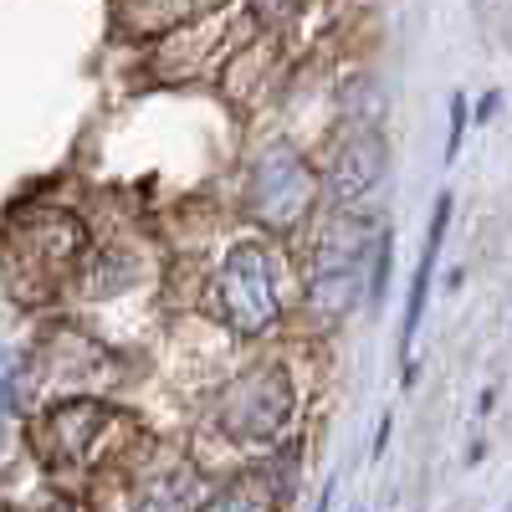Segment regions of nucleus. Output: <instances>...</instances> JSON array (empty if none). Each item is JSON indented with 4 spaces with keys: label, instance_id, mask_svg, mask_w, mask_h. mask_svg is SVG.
Segmentation results:
<instances>
[{
    "label": "nucleus",
    "instance_id": "nucleus-1",
    "mask_svg": "<svg viewBox=\"0 0 512 512\" xmlns=\"http://www.w3.org/2000/svg\"><path fill=\"white\" fill-rule=\"evenodd\" d=\"M216 313L231 333L241 338H256L267 333L277 318H282V303H277V277H272V262H267V246H236L221 272H216Z\"/></svg>",
    "mask_w": 512,
    "mask_h": 512
},
{
    "label": "nucleus",
    "instance_id": "nucleus-2",
    "mask_svg": "<svg viewBox=\"0 0 512 512\" xmlns=\"http://www.w3.org/2000/svg\"><path fill=\"white\" fill-rule=\"evenodd\" d=\"M313 169L308 159L297 154L292 144H267L262 154H256L251 164V190H246V205H251V216L282 231V226H297L308 216V205H313Z\"/></svg>",
    "mask_w": 512,
    "mask_h": 512
},
{
    "label": "nucleus",
    "instance_id": "nucleus-3",
    "mask_svg": "<svg viewBox=\"0 0 512 512\" xmlns=\"http://www.w3.org/2000/svg\"><path fill=\"white\" fill-rule=\"evenodd\" d=\"M292 415V384L282 369H246L221 395V425L241 441H272Z\"/></svg>",
    "mask_w": 512,
    "mask_h": 512
},
{
    "label": "nucleus",
    "instance_id": "nucleus-4",
    "mask_svg": "<svg viewBox=\"0 0 512 512\" xmlns=\"http://www.w3.org/2000/svg\"><path fill=\"white\" fill-rule=\"evenodd\" d=\"M384 169H390V144H384V134L379 128H354V134L333 149L323 180H328V195L338 205H354L384 180Z\"/></svg>",
    "mask_w": 512,
    "mask_h": 512
},
{
    "label": "nucleus",
    "instance_id": "nucleus-5",
    "mask_svg": "<svg viewBox=\"0 0 512 512\" xmlns=\"http://www.w3.org/2000/svg\"><path fill=\"white\" fill-rule=\"evenodd\" d=\"M446 226H451V195H436L431 231H425V251H420V267H415V277H410V303H405V323H400V359H405V364H410V349H415V333H420L425 303H431V272H436V256H441Z\"/></svg>",
    "mask_w": 512,
    "mask_h": 512
},
{
    "label": "nucleus",
    "instance_id": "nucleus-6",
    "mask_svg": "<svg viewBox=\"0 0 512 512\" xmlns=\"http://www.w3.org/2000/svg\"><path fill=\"white\" fill-rule=\"evenodd\" d=\"M98 425H103V410H98V405H88V400L62 405V410L52 415V446H57L67 461H77L82 451H88V441H93Z\"/></svg>",
    "mask_w": 512,
    "mask_h": 512
},
{
    "label": "nucleus",
    "instance_id": "nucleus-7",
    "mask_svg": "<svg viewBox=\"0 0 512 512\" xmlns=\"http://www.w3.org/2000/svg\"><path fill=\"white\" fill-rule=\"evenodd\" d=\"M200 512H272V492H267L262 477L241 472V477H226L216 492H210L200 502Z\"/></svg>",
    "mask_w": 512,
    "mask_h": 512
},
{
    "label": "nucleus",
    "instance_id": "nucleus-8",
    "mask_svg": "<svg viewBox=\"0 0 512 512\" xmlns=\"http://www.w3.org/2000/svg\"><path fill=\"white\" fill-rule=\"evenodd\" d=\"M390 231H379L374 241V256H369V303H384V292H390Z\"/></svg>",
    "mask_w": 512,
    "mask_h": 512
},
{
    "label": "nucleus",
    "instance_id": "nucleus-9",
    "mask_svg": "<svg viewBox=\"0 0 512 512\" xmlns=\"http://www.w3.org/2000/svg\"><path fill=\"white\" fill-rule=\"evenodd\" d=\"M472 128V108H466V93H451V134H446V159L461 154V139Z\"/></svg>",
    "mask_w": 512,
    "mask_h": 512
},
{
    "label": "nucleus",
    "instance_id": "nucleus-10",
    "mask_svg": "<svg viewBox=\"0 0 512 512\" xmlns=\"http://www.w3.org/2000/svg\"><path fill=\"white\" fill-rule=\"evenodd\" d=\"M297 6H303V0H251V11H256V16H262L267 26H277V21H287V16H292Z\"/></svg>",
    "mask_w": 512,
    "mask_h": 512
},
{
    "label": "nucleus",
    "instance_id": "nucleus-11",
    "mask_svg": "<svg viewBox=\"0 0 512 512\" xmlns=\"http://www.w3.org/2000/svg\"><path fill=\"white\" fill-rule=\"evenodd\" d=\"M390 431H395V420L384 415V420H379V431H374V456H384V446H390Z\"/></svg>",
    "mask_w": 512,
    "mask_h": 512
},
{
    "label": "nucleus",
    "instance_id": "nucleus-12",
    "mask_svg": "<svg viewBox=\"0 0 512 512\" xmlns=\"http://www.w3.org/2000/svg\"><path fill=\"white\" fill-rule=\"evenodd\" d=\"M497 108H502V93H487V98L477 103V123H487V118H492Z\"/></svg>",
    "mask_w": 512,
    "mask_h": 512
},
{
    "label": "nucleus",
    "instance_id": "nucleus-13",
    "mask_svg": "<svg viewBox=\"0 0 512 512\" xmlns=\"http://www.w3.org/2000/svg\"><path fill=\"white\" fill-rule=\"evenodd\" d=\"M333 492H338V482H328V487H323V497H318V512H328V507H333Z\"/></svg>",
    "mask_w": 512,
    "mask_h": 512
}]
</instances>
